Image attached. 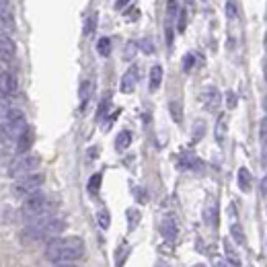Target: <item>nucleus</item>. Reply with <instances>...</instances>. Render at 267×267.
Masks as SVG:
<instances>
[{"label": "nucleus", "mask_w": 267, "mask_h": 267, "mask_svg": "<svg viewBox=\"0 0 267 267\" xmlns=\"http://www.w3.org/2000/svg\"><path fill=\"white\" fill-rule=\"evenodd\" d=\"M138 74H140V68H138V66H132V68L124 74V78H122V93H126V95L134 93V88H136V84H138Z\"/></svg>", "instance_id": "6"}, {"label": "nucleus", "mask_w": 267, "mask_h": 267, "mask_svg": "<svg viewBox=\"0 0 267 267\" xmlns=\"http://www.w3.org/2000/svg\"><path fill=\"white\" fill-rule=\"evenodd\" d=\"M195 64H197V56H195V54H187V56L183 58V70H185V72H189Z\"/></svg>", "instance_id": "24"}, {"label": "nucleus", "mask_w": 267, "mask_h": 267, "mask_svg": "<svg viewBox=\"0 0 267 267\" xmlns=\"http://www.w3.org/2000/svg\"><path fill=\"white\" fill-rule=\"evenodd\" d=\"M91 91H93V84H91V82H82V86H80V101H82V103H86V99H88V95H91Z\"/></svg>", "instance_id": "25"}, {"label": "nucleus", "mask_w": 267, "mask_h": 267, "mask_svg": "<svg viewBox=\"0 0 267 267\" xmlns=\"http://www.w3.org/2000/svg\"><path fill=\"white\" fill-rule=\"evenodd\" d=\"M105 113H107V99H105V101L101 103V107H99V117H103Z\"/></svg>", "instance_id": "30"}, {"label": "nucleus", "mask_w": 267, "mask_h": 267, "mask_svg": "<svg viewBox=\"0 0 267 267\" xmlns=\"http://www.w3.org/2000/svg\"><path fill=\"white\" fill-rule=\"evenodd\" d=\"M97 51H99L101 56L107 58V56L111 54V39H109V37H101L99 43H97Z\"/></svg>", "instance_id": "20"}, {"label": "nucleus", "mask_w": 267, "mask_h": 267, "mask_svg": "<svg viewBox=\"0 0 267 267\" xmlns=\"http://www.w3.org/2000/svg\"><path fill=\"white\" fill-rule=\"evenodd\" d=\"M15 56V41L7 35H0V60H11Z\"/></svg>", "instance_id": "11"}, {"label": "nucleus", "mask_w": 267, "mask_h": 267, "mask_svg": "<svg viewBox=\"0 0 267 267\" xmlns=\"http://www.w3.org/2000/svg\"><path fill=\"white\" fill-rule=\"evenodd\" d=\"M130 144H132V132L124 130L120 136H117V140H115V148H117V150H120V152H124Z\"/></svg>", "instance_id": "13"}, {"label": "nucleus", "mask_w": 267, "mask_h": 267, "mask_svg": "<svg viewBox=\"0 0 267 267\" xmlns=\"http://www.w3.org/2000/svg\"><path fill=\"white\" fill-rule=\"evenodd\" d=\"M226 11H228V17H236V5L234 3H226Z\"/></svg>", "instance_id": "29"}, {"label": "nucleus", "mask_w": 267, "mask_h": 267, "mask_svg": "<svg viewBox=\"0 0 267 267\" xmlns=\"http://www.w3.org/2000/svg\"><path fill=\"white\" fill-rule=\"evenodd\" d=\"M226 99H228V109H234V107H236V97H234V93H226Z\"/></svg>", "instance_id": "28"}, {"label": "nucleus", "mask_w": 267, "mask_h": 267, "mask_svg": "<svg viewBox=\"0 0 267 267\" xmlns=\"http://www.w3.org/2000/svg\"><path fill=\"white\" fill-rule=\"evenodd\" d=\"M41 165V158L37 156V154H23V156H19V158H15V163L9 167V175L11 177H25V175H31L37 167Z\"/></svg>", "instance_id": "2"}, {"label": "nucleus", "mask_w": 267, "mask_h": 267, "mask_svg": "<svg viewBox=\"0 0 267 267\" xmlns=\"http://www.w3.org/2000/svg\"><path fill=\"white\" fill-rule=\"evenodd\" d=\"M169 111H171V117H173L177 124L183 122V109H181V103L179 101H171L169 103Z\"/></svg>", "instance_id": "15"}, {"label": "nucleus", "mask_w": 267, "mask_h": 267, "mask_svg": "<svg viewBox=\"0 0 267 267\" xmlns=\"http://www.w3.org/2000/svg\"><path fill=\"white\" fill-rule=\"evenodd\" d=\"M261 142H265V120H261Z\"/></svg>", "instance_id": "31"}, {"label": "nucleus", "mask_w": 267, "mask_h": 267, "mask_svg": "<svg viewBox=\"0 0 267 267\" xmlns=\"http://www.w3.org/2000/svg\"><path fill=\"white\" fill-rule=\"evenodd\" d=\"M224 136H226V117L220 115V117H218V122H216V140L222 142Z\"/></svg>", "instance_id": "18"}, {"label": "nucleus", "mask_w": 267, "mask_h": 267, "mask_svg": "<svg viewBox=\"0 0 267 267\" xmlns=\"http://www.w3.org/2000/svg\"><path fill=\"white\" fill-rule=\"evenodd\" d=\"M130 218H132V228L136 226V220H138V214L136 212H130Z\"/></svg>", "instance_id": "32"}, {"label": "nucleus", "mask_w": 267, "mask_h": 267, "mask_svg": "<svg viewBox=\"0 0 267 267\" xmlns=\"http://www.w3.org/2000/svg\"><path fill=\"white\" fill-rule=\"evenodd\" d=\"M230 232H232V236L236 239V243H239V245H245V243H247L245 232H243V228H241L239 224H232V226H230Z\"/></svg>", "instance_id": "22"}, {"label": "nucleus", "mask_w": 267, "mask_h": 267, "mask_svg": "<svg viewBox=\"0 0 267 267\" xmlns=\"http://www.w3.org/2000/svg\"><path fill=\"white\" fill-rule=\"evenodd\" d=\"M214 267H226V263H224V261H216Z\"/></svg>", "instance_id": "33"}, {"label": "nucleus", "mask_w": 267, "mask_h": 267, "mask_svg": "<svg viewBox=\"0 0 267 267\" xmlns=\"http://www.w3.org/2000/svg\"><path fill=\"white\" fill-rule=\"evenodd\" d=\"M0 35H3V33H0Z\"/></svg>", "instance_id": "36"}, {"label": "nucleus", "mask_w": 267, "mask_h": 267, "mask_svg": "<svg viewBox=\"0 0 267 267\" xmlns=\"http://www.w3.org/2000/svg\"><path fill=\"white\" fill-rule=\"evenodd\" d=\"M60 267H72V265H60Z\"/></svg>", "instance_id": "35"}, {"label": "nucleus", "mask_w": 267, "mask_h": 267, "mask_svg": "<svg viewBox=\"0 0 267 267\" xmlns=\"http://www.w3.org/2000/svg\"><path fill=\"white\" fill-rule=\"evenodd\" d=\"M99 224H101V228H109L111 218H109V214H107V212H101V214H99Z\"/></svg>", "instance_id": "27"}, {"label": "nucleus", "mask_w": 267, "mask_h": 267, "mask_svg": "<svg viewBox=\"0 0 267 267\" xmlns=\"http://www.w3.org/2000/svg\"><path fill=\"white\" fill-rule=\"evenodd\" d=\"M163 82V68L161 66H152L150 68V91H156Z\"/></svg>", "instance_id": "14"}, {"label": "nucleus", "mask_w": 267, "mask_h": 267, "mask_svg": "<svg viewBox=\"0 0 267 267\" xmlns=\"http://www.w3.org/2000/svg\"><path fill=\"white\" fill-rule=\"evenodd\" d=\"M179 165H181L183 169H191V167H195V169H199V161H197L195 156H181V161H179Z\"/></svg>", "instance_id": "23"}, {"label": "nucleus", "mask_w": 267, "mask_h": 267, "mask_svg": "<svg viewBox=\"0 0 267 267\" xmlns=\"http://www.w3.org/2000/svg\"><path fill=\"white\" fill-rule=\"evenodd\" d=\"M27 132H29V128H27V122L23 120V115L17 117V120H11V122L3 124V138L5 140H15L17 142Z\"/></svg>", "instance_id": "5"}, {"label": "nucleus", "mask_w": 267, "mask_h": 267, "mask_svg": "<svg viewBox=\"0 0 267 267\" xmlns=\"http://www.w3.org/2000/svg\"><path fill=\"white\" fill-rule=\"evenodd\" d=\"M43 181H45V177L39 175V173L25 175V177H21V179L17 181L15 193H17V195H31V193H35V191L43 185Z\"/></svg>", "instance_id": "3"}, {"label": "nucleus", "mask_w": 267, "mask_h": 267, "mask_svg": "<svg viewBox=\"0 0 267 267\" xmlns=\"http://www.w3.org/2000/svg\"><path fill=\"white\" fill-rule=\"evenodd\" d=\"M161 234L165 236V241L173 243L177 239V234H179V226H177V220L175 218H165L163 224H161Z\"/></svg>", "instance_id": "8"}, {"label": "nucleus", "mask_w": 267, "mask_h": 267, "mask_svg": "<svg viewBox=\"0 0 267 267\" xmlns=\"http://www.w3.org/2000/svg\"><path fill=\"white\" fill-rule=\"evenodd\" d=\"M17 91V78L11 72H0V95L11 97Z\"/></svg>", "instance_id": "7"}, {"label": "nucleus", "mask_w": 267, "mask_h": 267, "mask_svg": "<svg viewBox=\"0 0 267 267\" xmlns=\"http://www.w3.org/2000/svg\"><path fill=\"white\" fill-rule=\"evenodd\" d=\"M201 101H203V105H205L207 109H216V107L220 105V93L216 91L214 86L203 88V91H201Z\"/></svg>", "instance_id": "10"}, {"label": "nucleus", "mask_w": 267, "mask_h": 267, "mask_svg": "<svg viewBox=\"0 0 267 267\" xmlns=\"http://www.w3.org/2000/svg\"><path fill=\"white\" fill-rule=\"evenodd\" d=\"M224 253H226V259H228V263L232 267H241V257H239V253L232 249V245L228 241H224Z\"/></svg>", "instance_id": "12"}, {"label": "nucleus", "mask_w": 267, "mask_h": 267, "mask_svg": "<svg viewBox=\"0 0 267 267\" xmlns=\"http://www.w3.org/2000/svg\"><path fill=\"white\" fill-rule=\"evenodd\" d=\"M43 207H45V195L41 191H35L31 195H27V199L23 201V216L33 220L39 214H43Z\"/></svg>", "instance_id": "4"}, {"label": "nucleus", "mask_w": 267, "mask_h": 267, "mask_svg": "<svg viewBox=\"0 0 267 267\" xmlns=\"http://www.w3.org/2000/svg\"><path fill=\"white\" fill-rule=\"evenodd\" d=\"M99 189H101V173H95L91 181H88V191H91V195H97Z\"/></svg>", "instance_id": "19"}, {"label": "nucleus", "mask_w": 267, "mask_h": 267, "mask_svg": "<svg viewBox=\"0 0 267 267\" xmlns=\"http://www.w3.org/2000/svg\"><path fill=\"white\" fill-rule=\"evenodd\" d=\"M185 27H187V13L179 11V21H177V29H179V33L185 31Z\"/></svg>", "instance_id": "26"}, {"label": "nucleus", "mask_w": 267, "mask_h": 267, "mask_svg": "<svg viewBox=\"0 0 267 267\" xmlns=\"http://www.w3.org/2000/svg\"><path fill=\"white\" fill-rule=\"evenodd\" d=\"M17 142H19V144H17V152L23 154V152H27V148L31 146V136H29V132H27V134H23Z\"/></svg>", "instance_id": "21"}, {"label": "nucleus", "mask_w": 267, "mask_h": 267, "mask_svg": "<svg viewBox=\"0 0 267 267\" xmlns=\"http://www.w3.org/2000/svg\"><path fill=\"white\" fill-rule=\"evenodd\" d=\"M203 218L207 220V224H212V226H216L218 224V207L214 205V203H210L203 210Z\"/></svg>", "instance_id": "16"}, {"label": "nucleus", "mask_w": 267, "mask_h": 267, "mask_svg": "<svg viewBox=\"0 0 267 267\" xmlns=\"http://www.w3.org/2000/svg\"><path fill=\"white\" fill-rule=\"evenodd\" d=\"M45 255L49 261L66 265L70 261H76L84 255V243L78 236H68V239H54L45 247Z\"/></svg>", "instance_id": "1"}, {"label": "nucleus", "mask_w": 267, "mask_h": 267, "mask_svg": "<svg viewBox=\"0 0 267 267\" xmlns=\"http://www.w3.org/2000/svg\"><path fill=\"white\" fill-rule=\"evenodd\" d=\"M239 187L243 191H251V173L247 169H241L239 171Z\"/></svg>", "instance_id": "17"}, {"label": "nucleus", "mask_w": 267, "mask_h": 267, "mask_svg": "<svg viewBox=\"0 0 267 267\" xmlns=\"http://www.w3.org/2000/svg\"><path fill=\"white\" fill-rule=\"evenodd\" d=\"M15 27V17H13V7L9 3L0 0V29H13Z\"/></svg>", "instance_id": "9"}, {"label": "nucleus", "mask_w": 267, "mask_h": 267, "mask_svg": "<svg viewBox=\"0 0 267 267\" xmlns=\"http://www.w3.org/2000/svg\"><path fill=\"white\" fill-rule=\"evenodd\" d=\"M193 267H203V265H201V263H197V265H193Z\"/></svg>", "instance_id": "34"}]
</instances>
